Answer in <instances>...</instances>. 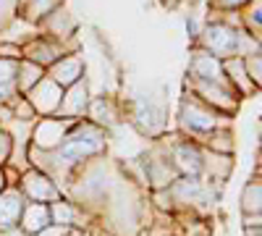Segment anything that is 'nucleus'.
Listing matches in <instances>:
<instances>
[{
    "label": "nucleus",
    "instance_id": "obj_12",
    "mask_svg": "<svg viewBox=\"0 0 262 236\" xmlns=\"http://www.w3.org/2000/svg\"><path fill=\"white\" fill-rule=\"evenodd\" d=\"M45 74L66 90L71 84H76L79 79H84V60L79 55H60Z\"/></svg>",
    "mask_w": 262,
    "mask_h": 236
},
{
    "label": "nucleus",
    "instance_id": "obj_3",
    "mask_svg": "<svg viewBox=\"0 0 262 236\" xmlns=\"http://www.w3.org/2000/svg\"><path fill=\"white\" fill-rule=\"evenodd\" d=\"M226 118H228V116L212 111L210 105H205L200 97H194L191 92L181 100L179 126H181V132H184L189 139H194V142H200L205 134H210L212 128H217V126H226Z\"/></svg>",
    "mask_w": 262,
    "mask_h": 236
},
{
    "label": "nucleus",
    "instance_id": "obj_27",
    "mask_svg": "<svg viewBox=\"0 0 262 236\" xmlns=\"http://www.w3.org/2000/svg\"><path fill=\"white\" fill-rule=\"evenodd\" d=\"M244 236H262V226H244Z\"/></svg>",
    "mask_w": 262,
    "mask_h": 236
},
{
    "label": "nucleus",
    "instance_id": "obj_15",
    "mask_svg": "<svg viewBox=\"0 0 262 236\" xmlns=\"http://www.w3.org/2000/svg\"><path fill=\"white\" fill-rule=\"evenodd\" d=\"M238 207H242V216H262V181H259V168H257V174L244 184Z\"/></svg>",
    "mask_w": 262,
    "mask_h": 236
},
{
    "label": "nucleus",
    "instance_id": "obj_11",
    "mask_svg": "<svg viewBox=\"0 0 262 236\" xmlns=\"http://www.w3.org/2000/svg\"><path fill=\"white\" fill-rule=\"evenodd\" d=\"M86 105H90V87H86V79H79L76 84L63 90V100H60V108L55 116L79 121L86 113Z\"/></svg>",
    "mask_w": 262,
    "mask_h": 236
},
{
    "label": "nucleus",
    "instance_id": "obj_9",
    "mask_svg": "<svg viewBox=\"0 0 262 236\" xmlns=\"http://www.w3.org/2000/svg\"><path fill=\"white\" fill-rule=\"evenodd\" d=\"M60 55H66V50H63L60 42L53 39V37H34L29 45L21 48V58L37 63V66H42L45 71L53 66V63H55Z\"/></svg>",
    "mask_w": 262,
    "mask_h": 236
},
{
    "label": "nucleus",
    "instance_id": "obj_1",
    "mask_svg": "<svg viewBox=\"0 0 262 236\" xmlns=\"http://www.w3.org/2000/svg\"><path fill=\"white\" fill-rule=\"evenodd\" d=\"M100 153H105V128L90 123V121H76L74 128L69 132V137H66L60 142L58 149H53V155H55V168L63 170L66 168H71V165H79L84 160H90V158H97ZM53 165L48 168V176H50V170Z\"/></svg>",
    "mask_w": 262,
    "mask_h": 236
},
{
    "label": "nucleus",
    "instance_id": "obj_2",
    "mask_svg": "<svg viewBox=\"0 0 262 236\" xmlns=\"http://www.w3.org/2000/svg\"><path fill=\"white\" fill-rule=\"evenodd\" d=\"M202 42V50H207L210 55L215 58H244L252 53V34H244V32H238L233 29L231 24H223V21H215V24H207L202 34H196Z\"/></svg>",
    "mask_w": 262,
    "mask_h": 236
},
{
    "label": "nucleus",
    "instance_id": "obj_17",
    "mask_svg": "<svg viewBox=\"0 0 262 236\" xmlns=\"http://www.w3.org/2000/svg\"><path fill=\"white\" fill-rule=\"evenodd\" d=\"M48 210H50V223L55 226H74L79 228V207L69 200H55V202H48Z\"/></svg>",
    "mask_w": 262,
    "mask_h": 236
},
{
    "label": "nucleus",
    "instance_id": "obj_18",
    "mask_svg": "<svg viewBox=\"0 0 262 236\" xmlns=\"http://www.w3.org/2000/svg\"><path fill=\"white\" fill-rule=\"evenodd\" d=\"M42 76H45V69L37 66V63H32V60L21 58L18 60V71H16V92L18 95H27Z\"/></svg>",
    "mask_w": 262,
    "mask_h": 236
},
{
    "label": "nucleus",
    "instance_id": "obj_16",
    "mask_svg": "<svg viewBox=\"0 0 262 236\" xmlns=\"http://www.w3.org/2000/svg\"><path fill=\"white\" fill-rule=\"evenodd\" d=\"M196 144L210 149V153H217V155H233V132L228 126H217L210 134H205Z\"/></svg>",
    "mask_w": 262,
    "mask_h": 236
},
{
    "label": "nucleus",
    "instance_id": "obj_23",
    "mask_svg": "<svg viewBox=\"0 0 262 236\" xmlns=\"http://www.w3.org/2000/svg\"><path fill=\"white\" fill-rule=\"evenodd\" d=\"M13 158V137L0 128V165H8V160Z\"/></svg>",
    "mask_w": 262,
    "mask_h": 236
},
{
    "label": "nucleus",
    "instance_id": "obj_10",
    "mask_svg": "<svg viewBox=\"0 0 262 236\" xmlns=\"http://www.w3.org/2000/svg\"><path fill=\"white\" fill-rule=\"evenodd\" d=\"M189 74L191 79H202V81H215V84H226V87H231L226 74H223V63L221 58L210 55L207 50H194L191 55V63H189ZM233 90V87H231Z\"/></svg>",
    "mask_w": 262,
    "mask_h": 236
},
{
    "label": "nucleus",
    "instance_id": "obj_22",
    "mask_svg": "<svg viewBox=\"0 0 262 236\" xmlns=\"http://www.w3.org/2000/svg\"><path fill=\"white\" fill-rule=\"evenodd\" d=\"M16 71H18V60L0 58V84H16Z\"/></svg>",
    "mask_w": 262,
    "mask_h": 236
},
{
    "label": "nucleus",
    "instance_id": "obj_24",
    "mask_svg": "<svg viewBox=\"0 0 262 236\" xmlns=\"http://www.w3.org/2000/svg\"><path fill=\"white\" fill-rule=\"evenodd\" d=\"M0 236H29L21 226H13V228H6V231H0Z\"/></svg>",
    "mask_w": 262,
    "mask_h": 236
},
{
    "label": "nucleus",
    "instance_id": "obj_8",
    "mask_svg": "<svg viewBox=\"0 0 262 236\" xmlns=\"http://www.w3.org/2000/svg\"><path fill=\"white\" fill-rule=\"evenodd\" d=\"M24 97L29 100V105L34 108L37 116H55L58 108H60V100H63V87H60V84H55L45 74Z\"/></svg>",
    "mask_w": 262,
    "mask_h": 236
},
{
    "label": "nucleus",
    "instance_id": "obj_19",
    "mask_svg": "<svg viewBox=\"0 0 262 236\" xmlns=\"http://www.w3.org/2000/svg\"><path fill=\"white\" fill-rule=\"evenodd\" d=\"M244 71H247L249 81L259 90V81H262V58H259V50H254V53L244 55Z\"/></svg>",
    "mask_w": 262,
    "mask_h": 236
},
{
    "label": "nucleus",
    "instance_id": "obj_25",
    "mask_svg": "<svg viewBox=\"0 0 262 236\" xmlns=\"http://www.w3.org/2000/svg\"><path fill=\"white\" fill-rule=\"evenodd\" d=\"M223 8H238V6H244V3H249V0H217Z\"/></svg>",
    "mask_w": 262,
    "mask_h": 236
},
{
    "label": "nucleus",
    "instance_id": "obj_4",
    "mask_svg": "<svg viewBox=\"0 0 262 236\" xmlns=\"http://www.w3.org/2000/svg\"><path fill=\"white\" fill-rule=\"evenodd\" d=\"M74 118H60V116H42V121L34 123L32 128V147L42 149V153H53L60 147V142L69 137L74 128Z\"/></svg>",
    "mask_w": 262,
    "mask_h": 236
},
{
    "label": "nucleus",
    "instance_id": "obj_7",
    "mask_svg": "<svg viewBox=\"0 0 262 236\" xmlns=\"http://www.w3.org/2000/svg\"><path fill=\"white\" fill-rule=\"evenodd\" d=\"M131 123L137 126V132L144 137H160L165 132V108L155 100H137L134 113H131Z\"/></svg>",
    "mask_w": 262,
    "mask_h": 236
},
{
    "label": "nucleus",
    "instance_id": "obj_21",
    "mask_svg": "<svg viewBox=\"0 0 262 236\" xmlns=\"http://www.w3.org/2000/svg\"><path fill=\"white\" fill-rule=\"evenodd\" d=\"M8 108L13 111V118H16V121H34V118H37L34 108L29 105V100H27L24 95H18V97L8 105Z\"/></svg>",
    "mask_w": 262,
    "mask_h": 236
},
{
    "label": "nucleus",
    "instance_id": "obj_20",
    "mask_svg": "<svg viewBox=\"0 0 262 236\" xmlns=\"http://www.w3.org/2000/svg\"><path fill=\"white\" fill-rule=\"evenodd\" d=\"M18 3L21 0H0V32L8 29L18 18Z\"/></svg>",
    "mask_w": 262,
    "mask_h": 236
},
{
    "label": "nucleus",
    "instance_id": "obj_26",
    "mask_svg": "<svg viewBox=\"0 0 262 236\" xmlns=\"http://www.w3.org/2000/svg\"><path fill=\"white\" fill-rule=\"evenodd\" d=\"M244 226H262V216H244Z\"/></svg>",
    "mask_w": 262,
    "mask_h": 236
},
{
    "label": "nucleus",
    "instance_id": "obj_5",
    "mask_svg": "<svg viewBox=\"0 0 262 236\" xmlns=\"http://www.w3.org/2000/svg\"><path fill=\"white\" fill-rule=\"evenodd\" d=\"M16 186L21 189V195L27 197V202H55V200L63 197V191L55 186V181L37 168H27L24 174L18 176Z\"/></svg>",
    "mask_w": 262,
    "mask_h": 236
},
{
    "label": "nucleus",
    "instance_id": "obj_29",
    "mask_svg": "<svg viewBox=\"0 0 262 236\" xmlns=\"http://www.w3.org/2000/svg\"><path fill=\"white\" fill-rule=\"evenodd\" d=\"M165 3H168V6H173V3H176V0H165Z\"/></svg>",
    "mask_w": 262,
    "mask_h": 236
},
{
    "label": "nucleus",
    "instance_id": "obj_13",
    "mask_svg": "<svg viewBox=\"0 0 262 236\" xmlns=\"http://www.w3.org/2000/svg\"><path fill=\"white\" fill-rule=\"evenodd\" d=\"M24 205H27V197L21 195L18 186H6L3 191H0V231L18 226Z\"/></svg>",
    "mask_w": 262,
    "mask_h": 236
},
{
    "label": "nucleus",
    "instance_id": "obj_6",
    "mask_svg": "<svg viewBox=\"0 0 262 236\" xmlns=\"http://www.w3.org/2000/svg\"><path fill=\"white\" fill-rule=\"evenodd\" d=\"M179 176H202V147L194 139H179L165 147Z\"/></svg>",
    "mask_w": 262,
    "mask_h": 236
},
{
    "label": "nucleus",
    "instance_id": "obj_28",
    "mask_svg": "<svg viewBox=\"0 0 262 236\" xmlns=\"http://www.w3.org/2000/svg\"><path fill=\"white\" fill-rule=\"evenodd\" d=\"M8 186V174H6V165H0V191Z\"/></svg>",
    "mask_w": 262,
    "mask_h": 236
},
{
    "label": "nucleus",
    "instance_id": "obj_14",
    "mask_svg": "<svg viewBox=\"0 0 262 236\" xmlns=\"http://www.w3.org/2000/svg\"><path fill=\"white\" fill-rule=\"evenodd\" d=\"M18 226L24 228L29 236L37 233V231H42L45 226H50V210H48V202H27L24 210H21Z\"/></svg>",
    "mask_w": 262,
    "mask_h": 236
}]
</instances>
